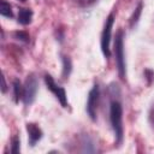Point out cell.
<instances>
[{
  "instance_id": "obj_1",
  "label": "cell",
  "mask_w": 154,
  "mask_h": 154,
  "mask_svg": "<svg viewBox=\"0 0 154 154\" xmlns=\"http://www.w3.org/2000/svg\"><path fill=\"white\" fill-rule=\"evenodd\" d=\"M109 119L111 125L114 131L117 143H120L123 140V108L119 101H112L109 107Z\"/></svg>"
},
{
  "instance_id": "obj_2",
  "label": "cell",
  "mask_w": 154,
  "mask_h": 154,
  "mask_svg": "<svg viewBox=\"0 0 154 154\" xmlns=\"http://www.w3.org/2000/svg\"><path fill=\"white\" fill-rule=\"evenodd\" d=\"M124 34L122 30H118L114 41V53H116V64L118 67V72L120 78H125L126 70H125V55H124Z\"/></svg>"
},
{
  "instance_id": "obj_3",
  "label": "cell",
  "mask_w": 154,
  "mask_h": 154,
  "mask_svg": "<svg viewBox=\"0 0 154 154\" xmlns=\"http://www.w3.org/2000/svg\"><path fill=\"white\" fill-rule=\"evenodd\" d=\"M114 23V14L111 13L103 25V30L101 34V51L105 57H109L111 51H109V43H111V36H112V28Z\"/></svg>"
},
{
  "instance_id": "obj_4",
  "label": "cell",
  "mask_w": 154,
  "mask_h": 154,
  "mask_svg": "<svg viewBox=\"0 0 154 154\" xmlns=\"http://www.w3.org/2000/svg\"><path fill=\"white\" fill-rule=\"evenodd\" d=\"M37 79L35 76L30 75L28 76L24 85H23V101L25 105H30L32 103V101L35 100V96H36V93H37Z\"/></svg>"
},
{
  "instance_id": "obj_5",
  "label": "cell",
  "mask_w": 154,
  "mask_h": 154,
  "mask_svg": "<svg viewBox=\"0 0 154 154\" xmlns=\"http://www.w3.org/2000/svg\"><path fill=\"white\" fill-rule=\"evenodd\" d=\"M99 97H100V89L99 85L95 84L91 90L89 91L88 95V101H87V112L89 117L94 120L96 118V111H97V105H99Z\"/></svg>"
},
{
  "instance_id": "obj_6",
  "label": "cell",
  "mask_w": 154,
  "mask_h": 154,
  "mask_svg": "<svg viewBox=\"0 0 154 154\" xmlns=\"http://www.w3.org/2000/svg\"><path fill=\"white\" fill-rule=\"evenodd\" d=\"M45 81H46V84H47V88L55 95V97L59 100V102L61 103L63 107H66L67 106V97H66V93L64 90V88L59 87L54 79L52 78V76L49 75H46L45 76Z\"/></svg>"
},
{
  "instance_id": "obj_7",
  "label": "cell",
  "mask_w": 154,
  "mask_h": 154,
  "mask_svg": "<svg viewBox=\"0 0 154 154\" xmlns=\"http://www.w3.org/2000/svg\"><path fill=\"white\" fill-rule=\"evenodd\" d=\"M26 130H28V134H29V141H30L31 146H34L38 140H41L42 131L36 124H32V123L26 124Z\"/></svg>"
},
{
  "instance_id": "obj_8",
  "label": "cell",
  "mask_w": 154,
  "mask_h": 154,
  "mask_svg": "<svg viewBox=\"0 0 154 154\" xmlns=\"http://www.w3.org/2000/svg\"><path fill=\"white\" fill-rule=\"evenodd\" d=\"M32 12L30 8H20L18 12V22L23 25H26L31 22Z\"/></svg>"
},
{
  "instance_id": "obj_9",
  "label": "cell",
  "mask_w": 154,
  "mask_h": 154,
  "mask_svg": "<svg viewBox=\"0 0 154 154\" xmlns=\"http://www.w3.org/2000/svg\"><path fill=\"white\" fill-rule=\"evenodd\" d=\"M0 14L4 16V17H8V18L13 17L11 6L6 0H0Z\"/></svg>"
},
{
  "instance_id": "obj_10",
  "label": "cell",
  "mask_w": 154,
  "mask_h": 154,
  "mask_svg": "<svg viewBox=\"0 0 154 154\" xmlns=\"http://www.w3.org/2000/svg\"><path fill=\"white\" fill-rule=\"evenodd\" d=\"M13 95H14L16 101L22 99V96H23V85L20 84V82L18 79L13 81Z\"/></svg>"
},
{
  "instance_id": "obj_11",
  "label": "cell",
  "mask_w": 154,
  "mask_h": 154,
  "mask_svg": "<svg viewBox=\"0 0 154 154\" xmlns=\"http://www.w3.org/2000/svg\"><path fill=\"white\" fill-rule=\"evenodd\" d=\"M141 12H142V2H140V4H138V6L136 7L135 12L132 13V17L130 18V25H131V26H134V25L137 23V20H138V18H140Z\"/></svg>"
},
{
  "instance_id": "obj_12",
  "label": "cell",
  "mask_w": 154,
  "mask_h": 154,
  "mask_svg": "<svg viewBox=\"0 0 154 154\" xmlns=\"http://www.w3.org/2000/svg\"><path fill=\"white\" fill-rule=\"evenodd\" d=\"M63 63H64V72H63V76L64 78H66L71 71V61L67 57H63Z\"/></svg>"
},
{
  "instance_id": "obj_13",
  "label": "cell",
  "mask_w": 154,
  "mask_h": 154,
  "mask_svg": "<svg viewBox=\"0 0 154 154\" xmlns=\"http://www.w3.org/2000/svg\"><path fill=\"white\" fill-rule=\"evenodd\" d=\"M11 153H19V140L18 137H13L11 142Z\"/></svg>"
},
{
  "instance_id": "obj_14",
  "label": "cell",
  "mask_w": 154,
  "mask_h": 154,
  "mask_svg": "<svg viewBox=\"0 0 154 154\" xmlns=\"http://www.w3.org/2000/svg\"><path fill=\"white\" fill-rule=\"evenodd\" d=\"M16 36L18 37V40H22V41H28L29 40V35L24 31H18L16 32Z\"/></svg>"
},
{
  "instance_id": "obj_15",
  "label": "cell",
  "mask_w": 154,
  "mask_h": 154,
  "mask_svg": "<svg viewBox=\"0 0 154 154\" xmlns=\"http://www.w3.org/2000/svg\"><path fill=\"white\" fill-rule=\"evenodd\" d=\"M150 119H152V122L154 123V106H153V108H152V111H150Z\"/></svg>"
},
{
  "instance_id": "obj_16",
  "label": "cell",
  "mask_w": 154,
  "mask_h": 154,
  "mask_svg": "<svg viewBox=\"0 0 154 154\" xmlns=\"http://www.w3.org/2000/svg\"><path fill=\"white\" fill-rule=\"evenodd\" d=\"M6 90V84H5V78L2 77V91Z\"/></svg>"
},
{
  "instance_id": "obj_17",
  "label": "cell",
  "mask_w": 154,
  "mask_h": 154,
  "mask_svg": "<svg viewBox=\"0 0 154 154\" xmlns=\"http://www.w3.org/2000/svg\"><path fill=\"white\" fill-rule=\"evenodd\" d=\"M19 1H25V0H19Z\"/></svg>"
}]
</instances>
